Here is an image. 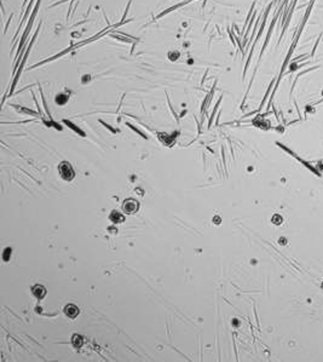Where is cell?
<instances>
[{
  "label": "cell",
  "instance_id": "2",
  "mask_svg": "<svg viewBox=\"0 0 323 362\" xmlns=\"http://www.w3.org/2000/svg\"><path fill=\"white\" fill-rule=\"evenodd\" d=\"M139 208V202L134 199H127L124 201V205H122V210L125 213L127 214H133L138 211Z\"/></svg>",
  "mask_w": 323,
  "mask_h": 362
},
{
  "label": "cell",
  "instance_id": "3",
  "mask_svg": "<svg viewBox=\"0 0 323 362\" xmlns=\"http://www.w3.org/2000/svg\"><path fill=\"white\" fill-rule=\"evenodd\" d=\"M79 312H80V309L75 304H68L64 306V314L70 319H75L79 315Z\"/></svg>",
  "mask_w": 323,
  "mask_h": 362
},
{
  "label": "cell",
  "instance_id": "4",
  "mask_svg": "<svg viewBox=\"0 0 323 362\" xmlns=\"http://www.w3.org/2000/svg\"><path fill=\"white\" fill-rule=\"evenodd\" d=\"M32 291H33L34 296H35L38 299L44 298L45 294H46V288H45L44 286H41V285H35V286L32 288Z\"/></svg>",
  "mask_w": 323,
  "mask_h": 362
},
{
  "label": "cell",
  "instance_id": "1",
  "mask_svg": "<svg viewBox=\"0 0 323 362\" xmlns=\"http://www.w3.org/2000/svg\"><path fill=\"white\" fill-rule=\"evenodd\" d=\"M58 172H59L61 177L64 180H72L75 177V172L73 170V166L68 161H62L58 165Z\"/></svg>",
  "mask_w": 323,
  "mask_h": 362
}]
</instances>
